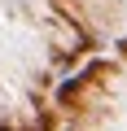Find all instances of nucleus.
Instances as JSON below:
<instances>
[{
	"mask_svg": "<svg viewBox=\"0 0 127 131\" xmlns=\"http://www.w3.org/2000/svg\"><path fill=\"white\" fill-rule=\"evenodd\" d=\"M9 5H22V0H9Z\"/></svg>",
	"mask_w": 127,
	"mask_h": 131,
	"instance_id": "obj_1",
	"label": "nucleus"
}]
</instances>
